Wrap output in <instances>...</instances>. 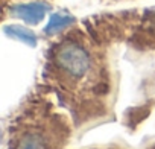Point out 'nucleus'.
Here are the masks:
<instances>
[{"label":"nucleus","instance_id":"1","mask_svg":"<svg viewBox=\"0 0 155 149\" xmlns=\"http://www.w3.org/2000/svg\"><path fill=\"white\" fill-rule=\"evenodd\" d=\"M50 6L46 2H31V3L12 5L9 8V12L12 17H17L28 25H38L44 18Z\"/></svg>","mask_w":155,"mask_h":149},{"label":"nucleus","instance_id":"2","mask_svg":"<svg viewBox=\"0 0 155 149\" xmlns=\"http://www.w3.org/2000/svg\"><path fill=\"white\" fill-rule=\"evenodd\" d=\"M5 32L9 37H12V38H15V40H18V41H21V43H25L28 46H31V47H34L37 44V35L32 31H29L28 28H25V26L9 25V26H5Z\"/></svg>","mask_w":155,"mask_h":149},{"label":"nucleus","instance_id":"3","mask_svg":"<svg viewBox=\"0 0 155 149\" xmlns=\"http://www.w3.org/2000/svg\"><path fill=\"white\" fill-rule=\"evenodd\" d=\"M74 18L71 15L67 14H53L47 23V26L44 28V34L46 35H55L62 32L65 28H68L70 25H73Z\"/></svg>","mask_w":155,"mask_h":149}]
</instances>
